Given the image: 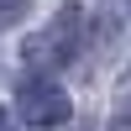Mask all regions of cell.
I'll return each instance as SVG.
<instances>
[{
  "instance_id": "cell-5",
  "label": "cell",
  "mask_w": 131,
  "mask_h": 131,
  "mask_svg": "<svg viewBox=\"0 0 131 131\" xmlns=\"http://www.w3.org/2000/svg\"><path fill=\"white\" fill-rule=\"evenodd\" d=\"M0 131H16V121H10V115H5V110H0Z\"/></svg>"
},
{
  "instance_id": "cell-4",
  "label": "cell",
  "mask_w": 131,
  "mask_h": 131,
  "mask_svg": "<svg viewBox=\"0 0 131 131\" xmlns=\"http://www.w3.org/2000/svg\"><path fill=\"white\" fill-rule=\"evenodd\" d=\"M26 10H31V0H0V31H5V26H16Z\"/></svg>"
},
{
  "instance_id": "cell-2",
  "label": "cell",
  "mask_w": 131,
  "mask_h": 131,
  "mask_svg": "<svg viewBox=\"0 0 131 131\" xmlns=\"http://www.w3.org/2000/svg\"><path fill=\"white\" fill-rule=\"evenodd\" d=\"M16 105H21V121L26 126H63L68 121V94L58 89L52 79H21V89H16Z\"/></svg>"
},
{
  "instance_id": "cell-3",
  "label": "cell",
  "mask_w": 131,
  "mask_h": 131,
  "mask_svg": "<svg viewBox=\"0 0 131 131\" xmlns=\"http://www.w3.org/2000/svg\"><path fill=\"white\" fill-rule=\"evenodd\" d=\"M115 126H131V68L115 84Z\"/></svg>"
},
{
  "instance_id": "cell-1",
  "label": "cell",
  "mask_w": 131,
  "mask_h": 131,
  "mask_svg": "<svg viewBox=\"0 0 131 131\" xmlns=\"http://www.w3.org/2000/svg\"><path fill=\"white\" fill-rule=\"evenodd\" d=\"M79 42H84V10L79 5H63L58 16L21 47V58H26L37 73H47V68H63V63L79 58Z\"/></svg>"
}]
</instances>
